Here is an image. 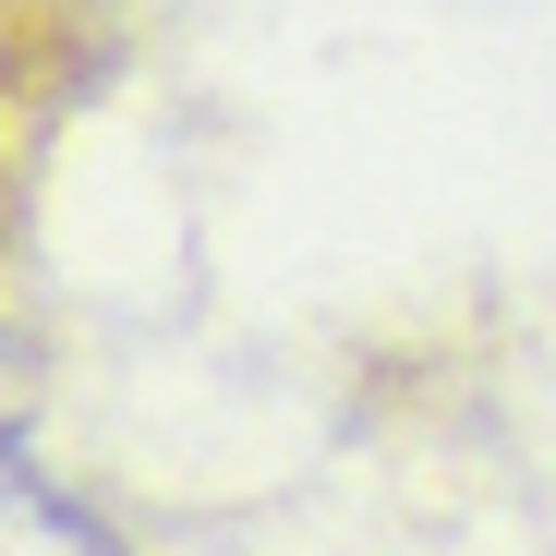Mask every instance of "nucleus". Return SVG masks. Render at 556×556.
Masks as SVG:
<instances>
[{
  "label": "nucleus",
  "instance_id": "obj_1",
  "mask_svg": "<svg viewBox=\"0 0 556 556\" xmlns=\"http://www.w3.org/2000/svg\"><path fill=\"white\" fill-rule=\"evenodd\" d=\"M0 556H110L73 496H49L25 459H0Z\"/></svg>",
  "mask_w": 556,
  "mask_h": 556
}]
</instances>
